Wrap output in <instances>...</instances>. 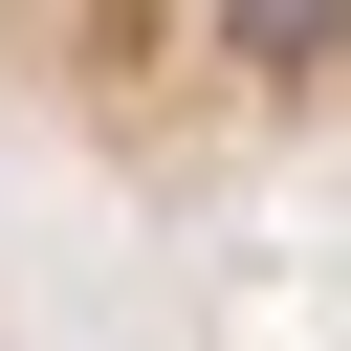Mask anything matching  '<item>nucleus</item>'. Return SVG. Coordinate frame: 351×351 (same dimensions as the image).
Listing matches in <instances>:
<instances>
[{
	"instance_id": "nucleus-1",
	"label": "nucleus",
	"mask_w": 351,
	"mask_h": 351,
	"mask_svg": "<svg viewBox=\"0 0 351 351\" xmlns=\"http://www.w3.org/2000/svg\"><path fill=\"white\" fill-rule=\"evenodd\" d=\"M0 110L110 154H351V0H0Z\"/></svg>"
}]
</instances>
